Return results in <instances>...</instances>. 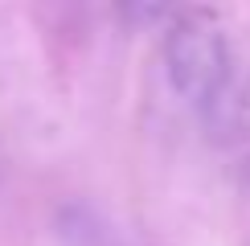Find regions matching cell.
<instances>
[{
	"label": "cell",
	"mask_w": 250,
	"mask_h": 246,
	"mask_svg": "<svg viewBox=\"0 0 250 246\" xmlns=\"http://www.w3.org/2000/svg\"><path fill=\"white\" fill-rule=\"evenodd\" d=\"M164 70L181 99L213 111L234 95V54L226 33L201 13H176L164 29Z\"/></svg>",
	"instance_id": "6da1fadb"
},
{
	"label": "cell",
	"mask_w": 250,
	"mask_h": 246,
	"mask_svg": "<svg viewBox=\"0 0 250 246\" xmlns=\"http://www.w3.org/2000/svg\"><path fill=\"white\" fill-rule=\"evenodd\" d=\"M246 181H250V172H246Z\"/></svg>",
	"instance_id": "7a4b0ae2"
}]
</instances>
